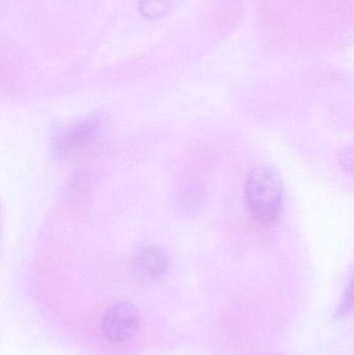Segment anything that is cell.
I'll list each match as a JSON object with an SVG mask.
<instances>
[{
    "instance_id": "cell-4",
    "label": "cell",
    "mask_w": 354,
    "mask_h": 355,
    "mask_svg": "<svg viewBox=\"0 0 354 355\" xmlns=\"http://www.w3.org/2000/svg\"><path fill=\"white\" fill-rule=\"evenodd\" d=\"M94 129L95 126L91 122H85V124L73 127L69 132L64 133V135L60 137L57 143L58 151L60 153L67 154L68 151L81 146L83 141L89 139Z\"/></svg>"
},
{
    "instance_id": "cell-1",
    "label": "cell",
    "mask_w": 354,
    "mask_h": 355,
    "mask_svg": "<svg viewBox=\"0 0 354 355\" xmlns=\"http://www.w3.org/2000/svg\"><path fill=\"white\" fill-rule=\"evenodd\" d=\"M283 182L272 166L254 168L247 182V206L253 216L264 223H272L280 214L283 202Z\"/></svg>"
},
{
    "instance_id": "cell-2",
    "label": "cell",
    "mask_w": 354,
    "mask_h": 355,
    "mask_svg": "<svg viewBox=\"0 0 354 355\" xmlns=\"http://www.w3.org/2000/svg\"><path fill=\"white\" fill-rule=\"evenodd\" d=\"M139 311L130 302H118L108 309L102 322L104 336L112 343H123L139 329Z\"/></svg>"
},
{
    "instance_id": "cell-5",
    "label": "cell",
    "mask_w": 354,
    "mask_h": 355,
    "mask_svg": "<svg viewBox=\"0 0 354 355\" xmlns=\"http://www.w3.org/2000/svg\"><path fill=\"white\" fill-rule=\"evenodd\" d=\"M141 10L145 17L154 18L163 12L164 3L162 0H143L141 3Z\"/></svg>"
},
{
    "instance_id": "cell-3",
    "label": "cell",
    "mask_w": 354,
    "mask_h": 355,
    "mask_svg": "<svg viewBox=\"0 0 354 355\" xmlns=\"http://www.w3.org/2000/svg\"><path fill=\"white\" fill-rule=\"evenodd\" d=\"M168 266V258L162 250L145 248L135 256L133 272L139 281L152 282L161 277Z\"/></svg>"
},
{
    "instance_id": "cell-6",
    "label": "cell",
    "mask_w": 354,
    "mask_h": 355,
    "mask_svg": "<svg viewBox=\"0 0 354 355\" xmlns=\"http://www.w3.org/2000/svg\"><path fill=\"white\" fill-rule=\"evenodd\" d=\"M353 306V284H349L348 288L345 292L344 297L341 302L340 306L337 309L336 316L342 317L348 314L349 311L351 310Z\"/></svg>"
}]
</instances>
